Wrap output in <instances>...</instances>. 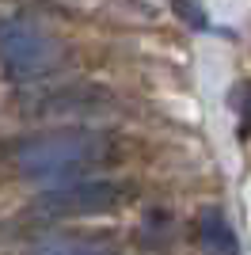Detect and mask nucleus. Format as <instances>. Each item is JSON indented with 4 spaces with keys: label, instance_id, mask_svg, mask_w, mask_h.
Instances as JSON below:
<instances>
[{
    "label": "nucleus",
    "instance_id": "nucleus-1",
    "mask_svg": "<svg viewBox=\"0 0 251 255\" xmlns=\"http://www.w3.org/2000/svg\"><path fill=\"white\" fill-rule=\"evenodd\" d=\"M111 152V141L88 126L42 129L15 149V168L42 187H61L92 175Z\"/></svg>",
    "mask_w": 251,
    "mask_h": 255
},
{
    "label": "nucleus",
    "instance_id": "nucleus-2",
    "mask_svg": "<svg viewBox=\"0 0 251 255\" xmlns=\"http://www.w3.org/2000/svg\"><path fill=\"white\" fill-rule=\"evenodd\" d=\"M65 57L61 38L34 15H8L0 19V61L15 80H38L53 73Z\"/></svg>",
    "mask_w": 251,
    "mask_h": 255
},
{
    "label": "nucleus",
    "instance_id": "nucleus-3",
    "mask_svg": "<svg viewBox=\"0 0 251 255\" xmlns=\"http://www.w3.org/2000/svg\"><path fill=\"white\" fill-rule=\"evenodd\" d=\"M129 198V187L115 179H95V175H84V179L61 183V187H46L34 202L38 217H50V221H61V217H99V213L115 210Z\"/></svg>",
    "mask_w": 251,
    "mask_h": 255
},
{
    "label": "nucleus",
    "instance_id": "nucleus-4",
    "mask_svg": "<svg viewBox=\"0 0 251 255\" xmlns=\"http://www.w3.org/2000/svg\"><path fill=\"white\" fill-rule=\"evenodd\" d=\"M198 240L206 255H240V240H236V229L229 225V217L209 206L198 213Z\"/></svg>",
    "mask_w": 251,
    "mask_h": 255
},
{
    "label": "nucleus",
    "instance_id": "nucleus-5",
    "mask_svg": "<svg viewBox=\"0 0 251 255\" xmlns=\"http://www.w3.org/2000/svg\"><path fill=\"white\" fill-rule=\"evenodd\" d=\"M31 255H122L115 244L95 236H46L31 248Z\"/></svg>",
    "mask_w": 251,
    "mask_h": 255
},
{
    "label": "nucleus",
    "instance_id": "nucleus-6",
    "mask_svg": "<svg viewBox=\"0 0 251 255\" xmlns=\"http://www.w3.org/2000/svg\"><path fill=\"white\" fill-rule=\"evenodd\" d=\"M232 107H236L240 122L251 129V80H244V84H236V88H232Z\"/></svg>",
    "mask_w": 251,
    "mask_h": 255
}]
</instances>
